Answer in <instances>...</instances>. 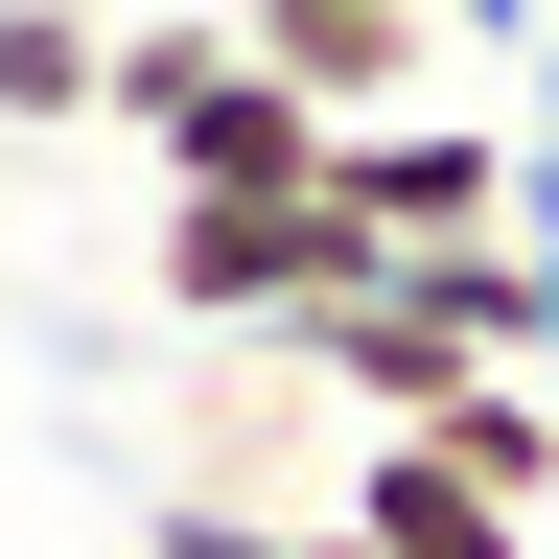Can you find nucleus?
Wrapping results in <instances>:
<instances>
[{
    "label": "nucleus",
    "instance_id": "1",
    "mask_svg": "<svg viewBox=\"0 0 559 559\" xmlns=\"http://www.w3.org/2000/svg\"><path fill=\"white\" fill-rule=\"evenodd\" d=\"M94 140H140L164 187H326V140L280 70L234 47V0H117V70H94Z\"/></svg>",
    "mask_w": 559,
    "mask_h": 559
},
{
    "label": "nucleus",
    "instance_id": "2",
    "mask_svg": "<svg viewBox=\"0 0 559 559\" xmlns=\"http://www.w3.org/2000/svg\"><path fill=\"white\" fill-rule=\"evenodd\" d=\"M140 280H164V326H210V349H304L349 280H373V234H349L326 187H164Z\"/></svg>",
    "mask_w": 559,
    "mask_h": 559
},
{
    "label": "nucleus",
    "instance_id": "3",
    "mask_svg": "<svg viewBox=\"0 0 559 559\" xmlns=\"http://www.w3.org/2000/svg\"><path fill=\"white\" fill-rule=\"evenodd\" d=\"M326 210H349L373 257H443V234H513L536 164H513L466 94H419V117H349V140H326Z\"/></svg>",
    "mask_w": 559,
    "mask_h": 559
},
{
    "label": "nucleus",
    "instance_id": "4",
    "mask_svg": "<svg viewBox=\"0 0 559 559\" xmlns=\"http://www.w3.org/2000/svg\"><path fill=\"white\" fill-rule=\"evenodd\" d=\"M234 47L280 70V94H304V117H419V94H443V0H234Z\"/></svg>",
    "mask_w": 559,
    "mask_h": 559
},
{
    "label": "nucleus",
    "instance_id": "5",
    "mask_svg": "<svg viewBox=\"0 0 559 559\" xmlns=\"http://www.w3.org/2000/svg\"><path fill=\"white\" fill-rule=\"evenodd\" d=\"M326 536H373V559H536V513H489V489L419 443V419H349V466H326Z\"/></svg>",
    "mask_w": 559,
    "mask_h": 559
},
{
    "label": "nucleus",
    "instance_id": "6",
    "mask_svg": "<svg viewBox=\"0 0 559 559\" xmlns=\"http://www.w3.org/2000/svg\"><path fill=\"white\" fill-rule=\"evenodd\" d=\"M94 70H117V0H0V140H94Z\"/></svg>",
    "mask_w": 559,
    "mask_h": 559
},
{
    "label": "nucleus",
    "instance_id": "7",
    "mask_svg": "<svg viewBox=\"0 0 559 559\" xmlns=\"http://www.w3.org/2000/svg\"><path fill=\"white\" fill-rule=\"evenodd\" d=\"M513 70H536V117H513V164H536V234H559V0H536V47H513Z\"/></svg>",
    "mask_w": 559,
    "mask_h": 559
},
{
    "label": "nucleus",
    "instance_id": "8",
    "mask_svg": "<svg viewBox=\"0 0 559 559\" xmlns=\"http://www.w3.org/2000/svg\"><path fill=\"white\" fill-rule=\"evenodd\" d=\"M443 47H536V0H443Z\"/></svg>",
    "mask_w": 559,
    "mask_h": 559
},
{
    "label": "nucleus",
    "instance_id": "9",
    "mask_svg": "<svg viewBox=\"0 0 559 559\" xmlns=\"http://www.w3.org/2000/svg\"><path fill=\"white\" fill-rule=\"evenodd\" d=\"M257 559H373V536H326V513H304V536H257Z\"/></svg>",
    "mask_w": 559,
    "mask_h": 559
}]
</instances>
